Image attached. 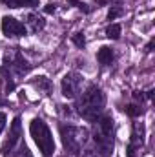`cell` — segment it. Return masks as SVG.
<instances>
[{
  "label": "cell",
  "instance_id": "1",
  "mask_svg": "<svg viewBox=\"0 0 155 157\" xmlns=\"http://www.w3.org/2000/svg\"><path fill=\"white\" fill-rule=\"evenodd\" d=\"M106 97L102 90L97 84H88V88L82 91L77 101V113L82 115L86 121H97L104 112Z\"/></svg>",
  "mask_w": 155,
  "mask_h": 157
},
{
  "label": "cell",
  "instance_id": "2",
  "mask_svg": "<svg viewBox=\"0 0 155 157\" xmlns=\"http://www.w3.org/2000/svg\"><path fill=\"white\" fill-rule=\"evenodd\" d=\"M93 143L97 146V154L102 157H110L113 152V117L100 115L95 121L93 128Z\"/></svg>",
  "mask_w": 155,
  "mask_h": 157
},
{
  "label": "cell",
  "instance_id": "3",
  "mask_svg": "<svg viewBox=\"0 0 155 157\" xmlns=\"http://www.w3.org/2000/svg\"><path fill=\"white\" fill-rule=\"evenodd\" d=\"M88 130L80 128V126H71V124H60V139L64 144V150L70 155H78L84 148V144L88 143Z\"/></svg>",
  "mask_w": 155,
  "mask_h": 157
},
{
  "label": "cell",
  "instance_id": "4",
  "mask_svg": "<svg viewBox=\"0 0 155 157\" xmlns=\"http://www.w3.org/2000/svg\"><path fill=\"white\" fill-rule=\"evenodd\" d=\"M29 132H31L33 141L39 146L40 154L44 157L53 155V152H55V141H53V135H51V130L47 128V124L42 119H33L31 124H29Z\"/></svg>",
  "mask_w": 155,
  "mask_h": 157
},
{
  "label": "cell",
  "instance_id": "5",
  "mask_svg": "<svg viewBox=\"0 0 155 157\" xmlns=\"http://www.w3.org/2000/svg\"><path fill=\"white\" fill-rule=\"evenodd\" d=\"M80 86H82V75L77 71H70L66 73L62 82H60V88H62V95L66 99H75L78 93H80Z\"/></svg>",
  "mask_w": 155,
  "mask_h": 157
},
{
  "label": "cell",
  "instance_id": "6",
  "mask_svg": "<svg viewBox=\"0 0 155 157\" xmlns=\"http://www.w3.org/2000/svg\"><path fill=\"white\" fill-rule=\"evenodd\" d=\"M142 146H144V124L142 122H135L133 124V130H131L130 144L126 148V155L135 157L137 155V150H141Z\"/></svg>",
  "mask_w": 155,
  "mask_h": 157
},
{
  "label": "cell",
  "instance_id": "7",
  "mask_svg": "<svg viewBox=\"0 0 155 157\" xmlns=\"http://www.w3.org/2000/svg\"><path fill=\"white\" fill-rule=\"evenodd\" d=\"M0 26H2V33L6 37H26L28 35V28L13 17H4Z\"/></svg>",
  "mask_w": 155,
  "mask_h": 157
},
{
  "label": "cell",
  "instance_id": "8",
  "mask_svg": "<svg viewBox=\"0 0 155 157\" xmlns=\"http://www.w3.org/2000/svg\"><path fill=\"white\" fill-rule=\"evenodd\" d=\"M20 137H22V124H20V117H15L11 122V128H9V135H7V141L2 148L4 155H7V152H13L18 143H20Z\"/></svg>",
  "mask_w": 155,
  "mask_h": 157
},
{
  "label": "cell",
  "instance_id": "9",
  "mask_svg": "<svg viewBox=\"0 0 155 157\" xmlns=\"http://www.w3.org/2000/svg\"><path fill=\"white\" fill-rule=\"evenodd\" d=\"M26 20H28V26H26V28H29L31 33H39L40 29H44V26H46L44 17H40L37 13H29Z\"/></svg>",
  "mask_w": 155,
  "mask_h": 157
},
{
  "label": "cell",
  "instance_id": "10",
  "mask_svg": "<svg viewBox=\"0 0 155 157\" xmlns=\"http://www.w3.org/2000/svg\"><path fill=\"white\" fill-rule=\"evenodd\" d=\"M0 4L11 9H18V7H37L39 0H0Z\"/></svg>",
  "mask_w": 155,
  "mask_h": 157
},
{
  "label": "cell",
  "instance_id": "11",
  "mask_svg": "<svg viewBox=\"0 0 155 157\" xmlns=\"http://www.w3.org/2000/svg\"><path fill=\"white\" fill-rule=\"evenodd\" d=\"M113 49L112 48H108V46H102L100 49H99V53H97V60L102 64V66H108V64H112V60H113Z\"/></svg>",
  "mask_w": 155,
  "mask_h": 157
},
{
  "label": "cell",
  "instance_id": "12",
  "mask_svg": "<svg viewBox=\"0 0 155 157\" xmlns=\"http://www.w3.org/2000/svg\"><path fill=\"white\" fill-rule=\"evenodd\" d=\"M33 86L39 88V90H44L46 93L51 90V82H49V78L47 77H37L35 80H33Z\"/></svg>",
  "mask_w": 155,
  "mask_h": 157
},
{
  "label": "cell",
  "instance_id": "13",
  "mask_svg": "<svg viewBox=\"0 0 155 157\" xmlns=\"http://www.w3.org/2000/svg\"><path fill=\"white\" fill-rule=\"evenodd\" d=\"M13 157H33V155H31L29 148L20 141V143H18V148H17V150H13Z\"/></svg>",
  "mask_w": 155,
  "mask_h": 157
},
{
  "label": "cell",
  "instance_id": "14",
  "mask_svg": "<svg viewBox=\"0 0 155 157\" xmlns=\"http://www.w3.org/2000/svg\"><path fill=\"white\" fill-rule=\"evenodd\" d=\"M124 110H126V113H128L130 117H139V115H142V112H144L142 106H139V104H128Z\"/></svg>",
  "mask_w": 155,
  "mask_h": 157
},
{
  "label": "cell",
  "instance_id": "15",
  "mask_svg": "<svg viewBox=\"0 0 155 157\" xmlns=\"http://www.w3.org/2000/svg\"><path fill=\"white\" fill-rule=\"evenodd\" d=\"M106 37L112 39V40H117L120 37V26H119V24H112V26L106 29Z\"/></svg>",
  "mask_w": 155,
  "mask_h": 157
},
{
  "label": "cell",
  "instance_id": "16",
  "mask_svg": "<svg viewBox=\"0 0 155 157\" xmlns=\"http://www.w3.org/2000/svg\"><path fill=\"white\" fill-rule=\"evenodd\" d=\"M120 15H122V7H120V6H113V7L108 11V20H115Z\"/></svg>",
  "mask_w": 155,
  "mask_h": 157
},
{
  "label": "cell",
  "instance_id": "17",
  "mask_svg": "<svg viewBox=\"0 0 155 157\" xmlns=\"http://www.w3.org/2000/svg\"><path fill=\"white\" fill-rule=\"evenodd\" d=\"M71 40H73V44H75L77 48H84V46H86V39H84V33H75V35L71 37Z\"/></svg>",
  "mask_w": 155,
  "mask_h": 157
},
{
  "label": "cell",
  "instance_id": "18",
  "mask_svg": "<svg viewBox=\"0 0 155 157\" xmlns=\"http://www.w3.org/2000/svg\"><path fill=\"white\" fill-rule=\"evenodd\" d=\"M68 4H71V6L78 7V9H80V11H84V13H89V7H88L84 2H80V0H68Z\"/></svg>",
  "mask_w": 155,
  "mask_h": 157
},
{
  "label": "cell",
  "instance_id": "19",
  "mask_svg": "<svg viewBox=\"0 0 155 157\" xmlns=\"http://www.w3.org/2000/svg\"><path fill=\"white\" fill-rule=\"evenodd\" d=\"M80 157H99V154L93 150V148H86L84 152H82V155Z\"/></svg>",
  "mask_w": 155,
  "mask_h": 157
},
{
  "label": "cell",
  "instance_id": "20",
  "mask_svg": "<svg viewBox=\"0 0 155 157\" xmlns=\"http://www.w3.org/2000/svg\"><path fill=\"white\" fill-rule=\"evenodd\" d=\"M44 11H46L47 15H53V13L57 11V6H55V4H46V7H44Z\"/></svg>",
  "mask_w": 155,
  "mask_h": 157
},
{
  "label": "cell",
  "instance_id": "21",
  "mask_svg": "<svg viewBox=\"0 0 155 157\" xmlns=\"http://www.w3.org/2000/svg\"><path fill=\"white\" fill-rule=\"evenodd\" d=\"M133 99L139 101V102H142L146 99V95H144V91H133Z\"/></svg>",
  "mask_w": 155,
  "mask_h": 157
},
{
  "label": "cell",
  "instance_id": "22",
  "mask_svg": "<svg viewBox=\"0 0 155 157\" xmlns=\"http://www.w3.org/2000/svg\"><path fill=\"white\" fill-rule=\"evenodd\" d=\"M6 121H7L6 113H0V133H2V130H4V126H6Z\"/></svg>",
  "mask_w": 155,
  "mask_h": 157
},
{
  "label": "cell",
  "instance_id": "23",
  "mask_svg": "<svg viewBox=\"0 0 155 157\" xmlns=\"http://www.w3.org/2000/svg\"><path fill=\"white\" fill-rule=\"evenodd\" d=\"M153 90H150V91H146V99H153Z\"/></svg>",
  "mask_w": 155,
  "mask_h": 157
},
{
  "label": "cell",
  "instance_id": "24",
  "mask_svg": "<svg viewBox=\"0 0 155 157\" xmlns=\"http://www.w3.org/2000/svg\"><path fill=\"white\" fill-rule=\"evenodd\" d=\"M0 104H4V102H2V101H0Z\"/></svg>",
  "mask_w": 155,
  "mask_h": 157
}]
</instances>
